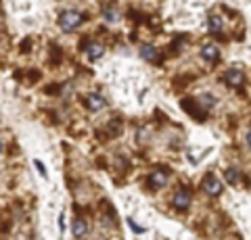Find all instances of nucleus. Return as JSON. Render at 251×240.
Here are the masks:
<instances>
[{"instance_id":"nucleus-18","label":"nucleus","mask_w":251,"mask_h":240,"mask_svg":"<svg viewBox=\"0 0 251 240\" xmlns=\"http://www.w3.org/2000/svg\"><path fill=\"white\" fill-rule=\"evenodd\" d=\"M232 240H241V238H232Z\"/></svg>"},{"instance_id":"nucleus-3","label":"nucleus","mask_w":251,"mask_h":240,"mask_svg":"<svg viewBox=\"0 0 251 240\" xmlns=\"http://www.w3.org/2000/svg\"><path fill=\"white\" fill-rule=\"evenodd\" d=\"M168 180H170L168 169L157 167V169H151V174H149V186H151V188H163V186L168 184Z\"/></svg>"},{"instance_id":"nucleus-1","label":"nucleus","mask_w":251,"mask_h":240,"mask_svg":"<svg viewBox=\"0 0 251 240\" xmlns=\"http://www.w3.org/2000/svg\"><path fill=\"white\" fill-rule=\"evenodd\" d=\"M82 21H84V15L80 11H75V9H67V11H63L59 15V27L65 34L75 32V29L82 25Z\"/></svg>"},{"instance_id":"nucleus-7","label":"nucleus","mask_w":251,"mask_h":240,"mask_svg":"<svg viewBox=\"0 0 251 240\" xmlns=\"http://www.w3.org/2000/svg\"><path fill=\"white\" fill-rule=\"evenodd\" d=\"M140 57H143L147 63H159V59H161L157 46H153V44H143L140 46Z\"/></svg>"},{"instance_id":"nucleus-14","label":"nucleus","mask_w":251,"mask_h":240,"mask_svg":"<svg viewBox=\"0 0 251 240\" xmlns=\"http://www.w3.org/2000/svg\"><path fill=\"white\" fill-rule=\"evenodd\" d=\"M128 223H130V228H132V230H134V232H138V234H143V232H145L143 228H138V226H136V223H134V221H132L130 218H128Z\"/></svg>"},{"instance_id":"nucleus-4","label":"nucleus","mask_w":251,"mask_h":240,"mask_svg":"<svg viewBox=\"0 0 251 240\" xmlns=\"http://www.w3.org/2000/svg\"><path fill=\"white\" fill-rule=\"evenodd\" d=\"M201 188H203V192H207L209 196H220L224 190V184L220 182L216 175H207L205 180L201 182Z\"/></svg>"},{"instance_id":"nucleus-11","label":"nucleus","mask_w":251,"mask_h":240,"mask_svg":"<svg viewBox=\"0 0 251 240\" xmlns=\"http://www.w3.org/2000/svg\"><path fill=\"white\" fill-rule=\"evenodd\" d=\"M88 221L82 219V218H75L74 219V226H72V232H74V236L75 238H84L86 234H88Z\"/></svg>"},{"instance_id":"nucleus-9","label":"nucleus","mask_w":251,"mask_h":240,"mask_svg":"<svg viewBox=\"0 0 251 240\" xmlns=\"http://www.w3.org/2000/svg\"><path fill=\"white\" fill-rule=\"evenodd\" d=\"M224 82L228 84L230 88H241L243 82H245V75H243L239 69H228V71L224 73Z\"/></svg>"},{"instance_id":"nucleus-13","label":"nucleus","mask_w":251,"mask_h":240,"mask_svg":"<svg viewBox=\"0 0 251 240\" xmlns=\"http://www.w3.org/2000/svg\"><path fill=\"white\" fill-rule=\"evenodd\" d=\"M226 182L228 184H232V186H237L241 180H243V174H241V169H237V167H228L226 169Z\"/></svg>"},{"instance_id":"nucleus-16","label":"nucleus","mask_w":251,"mask_h":240,"mask_svg":"<svg viewBox=\"0 0 251 240\" xmlns=\"http://www.w3.org/2000/svg\"><path fill=\"white\" fill-rule=\"evenodd\" d=\"M247 146H249V151H251V130L247 131Z\"/></svg>"},{"instance_id":"nucleus-2","label":"nucleus","mask_w":251,"mask_h":240,"mask_svg":"<svg viewBox=\"0 0 251 240\" xmlns=\"http://www.w3.org/2000/svg\"><path fill=\"white\" fill-rule=\"evenodd\" d=\"M193 203V192L188 188H178L174 198H172V205H174V209H178V211H186L188 207H191Z\"/></svg>"},{"instance_id":"nucleus-12","label":"nucleus","mask_w":251,"mask_h":240,"mask_svg":"<svg viewBox=\"0 0 251 240\" xmlns=\"http://www.w3.org/2000/svg\"><path fill=\"white\" fill-rule=\"evenodd\" d=\"M103 17H105V21H109V23L120 21V17H122L120 6H115V4H107L105 9H103Z\"/></svg>"},{"instance_id":"nucleus-15","label":"nucleus","mask_w":251,"mask_h":240,"mask_svg":"<svg viewBox=\"0 0 251 240\" xmlns=\"http://www.w3.org/2000/svg\"><path fill=\"white\" fill-rule=\"evenodd\" d=\"M36 167H38V172H40L42 175H46V169H44V165L40 163V161H36Z\"/></svg>"},{"instance_id":"nucleus-6","label":"nucleus","mask_w":251,"mask_h":240,"mask_svg":"<svg viewBox=\"0 0 251 240\" xmlns=\"http://www.w3.org/2000/svg\"><path fill=\"white\" fill-rule=\"evenodd\" d=\"M201 59L203 61H207V63H216V61L220 59V48L216 44H211V42H207V44H203L201 46Z\"/></svg>"},{"instance_id":"nucleus-17","label":"nucleus","mask_w":251,"mask_h":240,"mask_svg":"<svg viewBox=\"0 0 251 240\" xmlns=\"http://www.w3.org/2000/svg\"><path fill=\"white\" fill-rule=\"evenodd\" d=\"M2 151H4V146H2V142H0V154H2Z\"/></svg>"},{"instance_id":"nucleus-5","label":"nucleus","mask_w":251,"mask_h":240,"mask_svg":"<svg viewBox=\"0 0 251 240\" xmlns=\"http://www.w3.org/2000/svg\"><path fill=\"white\" fill-rule=\"evenodd\" d=\"M86 107H88L92 113H99V111H103L107 107V100H105V96L100 94V92H90V94L86 96Z\"/></svg>"},{"instance_id":"nucleus-10","label":"nucleus","mask_w":251,"mask_h":240,"mask_svg":"<svg viewBox=\"0 0 251 240\" xmlns=\"http://www.w3.org/2000/svg\"><path fill=\"white\" fill-rule=\"evenodd\" d=\"M207 29H209V34H222L224 32V19L220 17V15H209Z\"/></svg>"},{"instance_id":"nucleus-8","label":"nucleus","mask_w":251,"mask_h":240,"mask_svg":"<svg viewBox=\"0 0 251 240\" xmlns=\"http://www.w3.org/2000/svg\"><path fill=\"white\" fill-rule=\"evenodd\" d=\"M84 50H86V57H88L90 61H97V59H100L105 55V46L100 42H86Z\"/></svg>"}]
</instances>
